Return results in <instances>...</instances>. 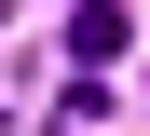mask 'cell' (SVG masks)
Here are the masks:
<instances>
[{"label": "cell", "instance_id": "1", "mask_svg": "<svg viewBox=\"0 0 150 136\" xmlns=\"http://www.w3.org/2000/svg\"><path fill=\"white\" fill-rule=\"evenodd\" d=\"M123 41H137V14H123V0H68V54H82V68H109Z\"/></svg>", "mask_w": 150, "mask_h": 136}]
</instances>
